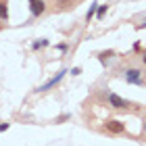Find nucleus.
<instances>
[{
	"label": "nucleus",
	"mask_w": 146,
	"mask_h": 146,
	"mask_svg": "<svg viewBox=\"0 0 146 146\" xmlns=\"http://www.w3.org/2000/svg\"><path fill=\"white\" fill-rule=\"evenodd\" d=\"M65 73H67V71H65V69H61V71L56 73V75H52V77H50L46 84H42V86H40V88H38L36 92H46V90H50V88H54V86H58V84H61V79L65 77Z\"/></svg>",
	"instance_id": "f257e3e1"
},
{
	"label": "nucleus",
	"mask_w": 146,
	"mask_h": 146,
	"mask_svg": "<svg viewBox=\"0 0 146 146\" xmlns=\"http://www.w3.org/2000/svg\"><path fill=\"white\" fill-rule=\"evenodd\" d=\"M46 11V2L44 0H29V13L31 17H40Z\"/></svg>",
	"instance_id": "f03ea898"
},
{
	"label": "nucleus",
	"mask_w": 146,
	"mask_h": 146,
	"mask_svg": "<svg viewBox=\"0 0 146 146\" xmlns=\"http://www.w3.org/2000/svg\"><path fill=\"white\" fill-rule=\"evenodd\" d=\"M125 79L134 86H142V71L140 69H127L125 71Z\"/></svg>",
	"instance_id": "7ed1b4c3"
},
{
	"label": "nucleus",
	"mask_w": 146,
	"mask_h": 146,
	"mask_svg": "<svg viewBox=\"0 0 146 146\" xmlns=\"http://www.w3.org/2000/svg\"><path fill=\"white\" fill-rule=\"evenodd\" d=\"M109 102H111L113 109H127L129 107V102L125 100V98H121L119 94H113V92L109 94Z\"/></svg>",
	"instance_id": "20e7f679"
},
{
	"label": "nucleus",
	"mask_w": 146,
	"mask_h": 146,
	"mask_svg": "<svg viewBox=\"0 0 146 146\" xmlns=\"http://www.w3.org/2000/svg\"><path fill=\"white\" fill-rule=\"evenodd\" d=\"M104 129L113 131V134H121V131L125 129V125H123L121 121H117V119H109V121L104 123Z\"/></svg>",
	"instance_id": "39448f33"
},
{
	"label": "nucleus",
	"mask_w": 146,
	"mask_h": 146,
	"mask_svg": "<svg viewBox=\"0 0 146 146\" xmlns=\"http://www.w3.org/2000/svg\"><path fill=\"white\" fill-rule=\"evenodd\" d=\"M96 11H98V2H92L90 4V9H88V13H86V21H92V19H94V15H96Z\"/></svg>",
	"instance_id": "423d86ee"
},
{
	"label": "nucleus",
	"mask_w": 146,
	"mask_h": 146,
	"mask_svg": "<svg viewBox=\"0 0 146 146\" xmlns=\"http://www.w3.org/2000/svg\"><path fill=\"white\" fill-rule=\"evenodd\" d=\"M0 19H2V21L9 19V4L6 2H0Z\"/></svg>",
	"instance_id": "0eeeda50"
},
{
	"label": "nucleus",
	"mask_w": 146,
	"mask_h": 146,
	"mask_svg": "<svg viewBox=\"0 0 146 146\" xmlns=\"http://www.w3.org/2000/svg\"><path fill=\"white\" fill-rule=\"evenodd\" d=\"M48 44H50L48 40H36V42L31 44V50H40V48H46Z\"/></svg>",
	"instance_id": "6e6552de"
},
{
	"label": "nucleus",
	"mask_w": 146,
	"mask_h": 146,
	"mask_svg": "<svg viewBox=\"0 0 146 146\" xmlns=\"http://www.w3.org/2000/svg\"><path fill=\"white\" fill-rule=\"evenodd\" d=\"M113 54H115L113 50H104V52H100V54H98V58H100L102 63H107V56H113Z\"/></svg>",
	"instance_id": "1a4fd4ad"
},
{
	"label": "nucleus",
	"mask_w": 146,
	"mask_h": 146,
	"mask_svg": "<svg viewBox=\"0 0 146 146\" xmlns=\"http://www.w3.org/2000/svg\"><path fill=\"white\" fill-rule=\"evenodd\" d=\"M104 13H107V4H98V11H96L98 19H102V17H104Z\"/></svg>",
	"instance_id": "9d476101"
},
{
	"label": "nucleus",
	"mask_w": 146,
	"mask_h": 146,
	"mask_svg": "<svg viewBox=\"0 0 146 146\" xmlns=\"http://www.w3.org/2000/svg\"><path fill=\"white\" fill-rule=\"evenodd\" d=\"M69 119H71L69 113H63L61 117H56V123H65V121H69Z\"/></svg>",
	"instance_id": "9b49d317"
},
{
	"label": "nucleus",
	"mask_w": 146,
	"mask_h": 146,
	"mask_svg": "<svg viewBox=\"0 0 146 146\" xmlns=\"http://www.w3.org/2000/svg\"><path fill=\"white\" fill-rule=\"evenodd\" d=\"M56 48H58V50H61V52H65V50H67V48H69V46H67V44H65V42H61V44H56Z\"/></svg>",
	"instance_id": "f8f14e48"
},
{
	"label": "nucleus",
	"mask_w": 146,
	"mask_h": 146,
	"mask_svg": "<svg viewBox=\"0 0 146 146\" xmlns=\"http://www.w3.org/2000/svg\"><path fill=\"white\" fill-rule=\"evenodd\" d=\"M11 127V123H0V134H2V131H6Z\"/></svg>",
	"instance_id": "ddd939ff"
},
{
	"label": "nucleus",
	"mask_w": 146,
	"mask_h": 146,
	"mask_svg": "<svg viewBox=\"0 0 146 146\" xmlns=\"http://www.w3.org/2000/svg\"><path fill=\"white\" fill-rule=\"evenodd\" d=\"M79 73H82V67H73L71 69V75H79Z\"/></svg>",
	"instance_id": "4468645a"
},
{
	"label": "nucleus",
	"mask_w": 146,
	"mask_h": 146,
	"mask_svg": "<svg viewBox=\"0 0 146 146\" xmlns=\"http://www.w3.org/2000/svg\"><path fill=\"white\" fill-rule=\"evenodd\" d=\"M138 27H140V29H144V27H146V21H142V23H138Z\"/></svg>",
	"instance_id": "2eb2a0df"
},
{
	"label": "nucleus",
	"mask_w": 146,
	"mask_h": 146,
	"mask_svg": "<svg viewBox=\"0 0 146 146\" xmlns=\"http://www.w3.org/2000/svg\"><path fill=\"white\" fill-rule=\"evenodd\" d=\"M142 61H144V65H146V52H144V58H142Z\"/></svg>",
	"instance_id": "dca6fc26"
},
{
	"label": "nucleus",
	"mask_w": 146,
	"mask_h": 146,
	"mask_svg": "<svg viewBox=\"0 0 146 146\" xmlns=\"http://www.w3.org/2000/svg\"><path fill=\"white\" fill-rule=\"evenodd\" d=\"M144 134H146V123H144Z\"/></svg>",
	"instance_id": "f3484780"
}]
</instances>
